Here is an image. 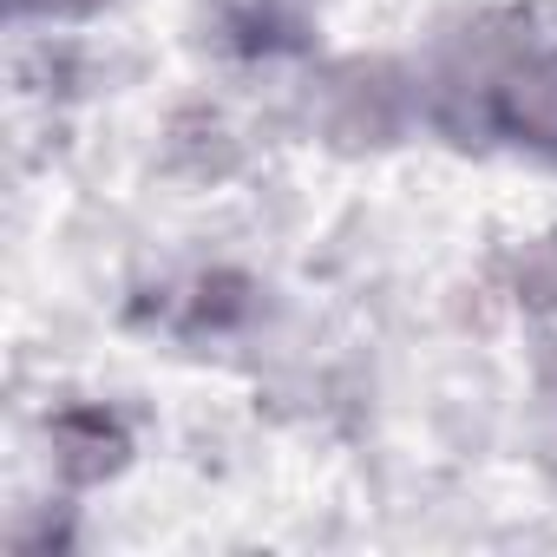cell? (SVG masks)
Here are the masks:
<instances>
[{"instance_id":"1","label":"cell","mask_w":557,"mask_h":557,"mask_svg":"<svg viewBox=\"0 0 557 557\" xmlns=\"http://www.w3.org/2000/svg\"><path fill=\"white\" fill-rule=\"evenodd\" d=\"M420 112V86L407 79V66L381 60V53H355L335 60L315 86H309V125L322 145L361 158V151H387L407 138Z\"/></svg>"},{"instance_id":"2","label":"cell","mask_w":557,"mask_h":557,"mask_svg":"<svg viewBox=\"0 0 557 557\" xmlns=\"http://www.w3.org/2000/svg\"><path fill=\"white\" fill-rule=\"evenodd\" d=\"M485 132L557 171V47H518L485 73Z\"/></svg>"},{"instance_id":"3","label":"cell","mask_w":557,"mask_h":557,"mask_svg":"<svg viewBox=\"0 0 557 557\" xmlns=\"http://www.w3.org/2000/svg\"><path fill=\"white\" fill-rule=\"evenodd\" d=\"M47 440L66 485H106L132 466V426L112 407H60Z\"/></svg>"},{"instance_id":"4","label":"cell","mask_w":557,"mask_h":557,"mask_svg":"<svg viewBox=\"0 0 557 557\" xmlns=\"http://www.w3.org/2000/svg\"><path fill=\"white\" fill-rule=\"evenodd\" d=\"M309 34L302 0H230L223 8V40L236 53H296Z\"/></svg>"},{"instance_id":"5","label":"cell","mask_w":557,"mask_h":557,"mask_svg":"<svg viewBox=\"0 0 557 557\" xmlns=\"http://www.w3.org/2000/svg\"><path fill=\"white\" fill-rule=\"evenodd\" d=\"M518 302L524 309H557V236L524 243V256H518Z\"/></svg>"},{"instance_id":"6","label":"cell","mask_w":557,"mask_h":557,"mask_svg":"<svg viewBox=\"0 0 557 557\" xmlns=\"http://www.w3.org/2000/svg\"><path fill=\"white\" fill-rule=\"evenodd\" d=\"M99 8H106V0H14L21 21H86Z\"/></svg>"}]
</instances>
